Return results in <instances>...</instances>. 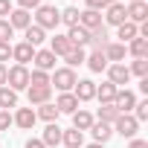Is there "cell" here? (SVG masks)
I'll list each match as a JSON object with an SVG mask.
<instances>
[{"label":"cell","instance_id":"6da1fadb","mask_svg":"<svg viewBox=\"0 0 148 148\" xmlns=\"http://www.w3.org/2000/svg\"><path fill=\"white\" fill-rule=\"evenodd\" d=\"M58 23H61V12H58L55 6L41 3V6L35 9V26H41L44 32H47V29H55Z\"/></svg>","mask_w":148,"mask_h":148},{"label":"cell","instance_id":"7a4b0ae2","mask_svg":"<svg viewBox=\"0 0 148 148\" xmlns=\"http://www.w3.org/2000/svg\"><path fill=\"white\" fill-rule=\"evenodd\" d=\"M6 87L9 90H26L29 87V70L26 67H21V64H15V67H9L6 70Z\"/></svg>","mask_w":148,"mask_h":148},{"label":"cell","instance_id":"3957f363","mask_svg":"<svg viewBox=\"0 0 148 148\" xmlns=\"http://www.w3.org/2000/svg\"><path fill=\"white\" fill-rule=\"evenodd\" d=\"M76 70H70V67H58L55 73H52V79H49V84H55V90H61V93H70L73 87H76Z\"/></svg>","mask_w":148,"mask_h":148},{"label":"cell","instance_id":"277c9868","mask_svg":"<svg viewBox=\"0 0 148 148\" xmlns=\"http://www.w3.org/2000/svg\"><path fill=\"white\" fill-rule=\"evenodd\" d=\"M136 131H139V122H136L131 113H119V119L113 122V134H119V136H125V139H134Z\"/></svg>","mask_w":148,"mask_h":148},{"label":"cell","instance_id":"5b68a950","mask_svg":"<svg viewBox=\"0 0 148 148\" xmlns=\"http://www.w3.org/2000/svg\"><path fill=\"white\" fill-rule=\"evenodd\" d=\"M128 21V12H125V3L119 0V3H110L108 9H105V18H102V23H110V26H119V23H125Z\"/></svg>","mask_w":148,"mask_h":148},{"label":"cell","instance_id":"8992f818","mask_svg":"<svg viewBox=\"0 0 148 148\" xmlns=\"http://www.w3.org/2000/svg\"><path fill=\"white\" fill-rule=\"evenodd\" d=\"M125 12H128L131 23H145L148 21V3L145 0H131V3L125 6Z\"/></svg>","mask_w":148,"mask_h":148},{"label":"cell","instance_id":"52a82bcc","mask_svg":"<svg viewBox=\"0 0 148 148\" xmlns=\"http://www.w3.org/2000/svg\"><path fill=\"white\" fill-rule=\"evenodd\" d=\"M108 82H110L113 87H122V84H128V82H131V73H128V67H125V64H108Z\"/></svg>","mask_w":148,"mask_h":148},{"label":"cell","instance_id":"ba28073f","mask_svg":"<svg viewBox=\"0 0 148 148\" xmlns=\"http://www.w3.org/2000/svg\"><path fill=\"white\" fill-rule=\"evenodd\" d=\"M73 90H76L73 96L79 99V105H82V102H90V99H96V82H90V79H79Z\"/></svg>","mask_w":148,"mask_h":148},{"label":"cell","instance_id":"9c48e42d","mask_svg":"<svg viewBox=\"0 0 148 148\" xmlns=\"http://www.w3.org/2000/svg\"><path fill=\"white\" fill-rule=\"evenodd\" d=\"M134 105H136V96H134L128 87H125V90H116V96H113V108H116L119 113H131Z\"/></svg>","mask_w":148,"mask_h":148},{"label":"cell","instance_id":"30bf717a","mask_svg":"<svg viewBox=\"0 0 148 148\" xmlns=\"http://www.w3.org/2000/svg\"><path fill=\"white\" fill-rule=\"evenodd\" d=\"M79 26H82V29H87V32H93V29L105 26V23H102V12H93V9L79 12Z\"/></svg>","mask_w":148,"mask_h":148},{"label":"cell","instance_id":"8fae6325","mask_svg":"<svg viewBox=\"0 0 148 148\" xmlns=\"http://www.w3.org/2000/svg\"><path fill=\"white\" fill-rule=\"evenodd\" d=\"M125 52H128V49H125V44H119V41H108V47L102 49V55L108 58V64H110V61H113V64H122V61H125Z\"/></svg>","mask_w":148,"mask_h":148},{"label":"cell","instance_id":"7c38bea8","mask_svg":"<svg viewBox=\"0 0 148 148\" xmlns=\"http://www.w3.org/2000/svg\"><path fill=\"white\" fill-rule=\"evenodd\" d=\"M12 58H15L21 67H26V64L35 58V47H29L26 41H21V44H15V47H12Z\"/></svg>","mask_w":148,"mask_h":148},{"label":"cell","instance_id":"4fadbf2b","mask_svg":"<svg viewBox=\"0 0 148 148\" xmlns=\"http://www.w3.org/2000/svg\"><path fill=\"white\" fill-rule=\"evenodd\" d=\"M9 26H12V29H26V26H32V12L12 9V12H9Z\"/></svg>","mask_w":148,"mask_h":148},{"label":"cell","instance_id":"5bb4252c","mask_svg":"<svg viewBox=\"0 0 148 148\" xmlns=\"http://www.w3.org/2000/svg\"><path fill=\"white\" fill-rule=\"evenodd\" d=\"M116 38H119V44H131L134 38H139V26L131 23V21H125V23L116 26Z\"/></svg>","mask_w":148,"mask_h":148},{"label":"cell","instance_id":"9a60e30c","mask_svg":"<svg viewBox=\"0 0 148 148\" xmlns=\"http://www.w3.org/2000/svg\"><path fill=\"white\" fill-rule=\"evenodd\" d=\"M35 70H44V73H49V70H55V55L49 52V49H35Z\"/></svg>","mask_w":148,"mask_h":148},{"label":"cell","instance_id":"2e32d148","mask_svg":"<svg viewBox=\"0 0 148 148\" xmlns=\"http://www.w3.org/2000/svg\"><path fill=\"white\" fill-rule=\"evenodd\" d=\"M35 119H38V116H35L32 108H18V113L12 116V122H15L18 128H23V131H29V128L35 125Z\"/></svg>","mask_w":148,"mask_h":148},{"label":"cell","instance_id":"e0dca14e","mask_svg":"<svg viewBox=\"0 0 148 148\" xmlns=\"http://www.w3.org/2000/svg\"><path fill=\"white\" fill-rule=\"evenodd\" d=\"M90 134H93V142L105 145V142L113 136V125H108V122H93V125H90Z\"/></svg>","mask_w":148,"mask_h":148},{"label":"cell","instance_id":"ac0fdd59","mask_svg":"<svg viewBox=\"0 0 148 148\" xmlns=\"http://www.w3.org/2000/svg\"><path fill=\"white\" fill-rule=\"evenodd\" d=\"M93 122H96V116H93L90 110H82V108H79L76 113H73V128L82 131V134H84V131H90V125H93Z\"/></svg>","mask_w":148,"mask_h":148},{"label":"cell","instance_id":"d6986e66","mask_svg":"<svg viewBox=\"0 0 148 148\" xmlns=\"http://www.w3.org/2000/svg\"><path fill=\"white\" fill-rule=\"evenodd\" d=\"M55 108H58V113H76L79 110V99L76 96H73V93H61L58 96V102H55Z\"/></svg>","mask_w":148,"mask_h":148},{"label":"cell","instance_id":"ffe728a7","mask_svg":"<svg viewBox=\"0 0 148 148\" xmlns=\"http://www.w3.org/2000/svg\"><path fill=\"white\" fill-rule=\"evenodd\" d=\"M87 44L93 47V52H102V49L108 47V29H105V26H99V29H93V32L87 35Z\"/></svg>","mask_w":148,"mask_h":148},{"label":"cell","instance_id":"44dd1931","mask_svg":"<svg viewBox=\"0 0 148 148\" xmlns=\"http://www.w3.org/2000/svg\"><path fill=\"white\" fill-rule=\"evenodd\" d=\"M70 49H73V44H70V38H67V35H55V38L49 41V52H52L55 58H58V55L64 58Z\"/></svg>","mask_w":148,"mask_h":148},{"label":"cell","instance_id":"7402d4cb","mask_svg":"<svg viewBox=\"0 0 148 148\" xmlns=\"http://www.w3.org/2000/svg\"><path fill=\"white\" fill-rule=\"evenodd\" d=\"M26 96H29V105H47L52 96V87H26Z\"/></svg>","mask_w":148,"mask_h":148},{"label":"cell","instance_id":"603a6c76","mask_svg":"<svg viewBox=\"0 0 148 148\" xmlns=\"http://www.w3.org/2000/svg\"><path fill=\"white\" fill-rule=\"evenodd\" d=\"M44 38H47V32H44L41 26H26V29H23V41H26L29 47H35V49L44 44Z\"/></svg>","mask_w":148,"mask_h":148},{"label":"cell","instance_id":"cb8c5ba5","mask_svg":"<svg viewBox=\"0 0 148 148\" xmlns=\"http://www.w3.org/2000/svg\"><path fill=\"white\" fill-rule=\"evenodd\" d=\"M116 90H119V87H113L110 82H105V84H96V99H99V105H113V96H116Z\"/></svg>","mask_w":148,"mask_h":148},{"label":"cell","instance_id":"d4e9b609","mask_svg":"<svg viewBox=\"0 0 148 148\" xmlns=\"http://www.w3.org/2000/svg\"><path fill=\"white\" fill-rule=\"evenodd\" d=\"M61 142H64L67 148H82V145H84V134H82V131H76V128L61 131Z\"/></svg>","mask_w":148,"mask_h":148},{"label":"cell","instance_id":"484cf974","mask_svg":"<svg viewBox=\"0 0 148 148\" xmlns=\"http://www.w3.org/2000/svg\"><path fill=\"white\" fill-rule=\"evenodd\" d=\"M41 142L49 148V145H58L61 142V128L55 125V122H47V128H44V136H41Z\"/></svg>","mask_w":148,"mask_h":148},{"label":"cell","instance_id":"4316f807","mask_svg":"<svg viewBox=\"0 0 148 148\" xmlns=\"http://www.w3.org/2000/svg\"><path fill=\"white\" fill-rule=\"evenodd\" d=\"M125 49H128L134 58H148V41H145V38H134L131 44H125Z\"/></svg>","mask_w":148,"mask_h":148},{"label":"cell","instance_id":"83f0119b","mask_svg":"<svg viewBox=\"0 0 148 148\" xmlns=\"http://www.w3.org/2000/svg\"><path fill=\"white\" fill-rule=\"evenodd\" d=\"M87 35H90V32L82 29V26H70V29H67L70 44H73V47H82V49H84V44H87Z\"/></svg>","mask_w":148,"mask_h":148},{"label":"cell","instance_id":"f1b7e54d","mask_svg":"<svg viewBox=\"0 0 148 148\" xmlns=\"http://www.w3.org/2000/svg\"><path fill=\"white\" fill-rule=\"evenodd\" d=\"M84 64H87L93 73H102V70H108V58H105L102 52H90V55L84 58Z\"/></svg>","mask_w":148,"mask_h":148},{"label":"cell","instance_id":"f546056e","mask_svg":"<svg viewBox=\"0 0 148 148\" xmlns=\"http://www.w3.org/2000/svg\"><path fill=\"white\" fill-rule=\"evenodd\" d=\"M9 108H18V93L9 87H0V110H9Z\"/></svg>","mask_w":148,"mask_h":148},{"label":"cell","instance_id":"4dcf8cb0","mask_svg":"<svg viewBox=\"0 0 148 148\" xmlns=\"http://www.w3.org/2000/svg\"><path fill=\"white\" fill-rule=\"evenodd\" d=\"M35 116H41L44 122H55V119H58V108H55L52 102H47V105H38Z\"/></svg>","mask_w":148,"mask_h":148},{"label":"cell","instance_id":"1f68e13d","mask_svg":"<svg viewBox=\"0 0 148 148\" xmlns=\"http://www.w3.org/2000/svg\"><path fill=\"white\" fill-rule=\"evenodd\" d=\"M84 58H87V55H84V49H82V47H73V49L64 55V61H67V67H70V70H73V67H79V64H84Z\"/></svg>","mask_w":148,"mask_h":148},{"label":"cell","instance_id":"d6a6232c","mask_svg":"<svg viewBox=\"0 0 148 148\" xmlns=\"http://www.w3.org/2000/svg\"><path fill=\"white\" fill-rule=\"evenodd\" d=\"M128 73L136 76V79H148V58H134V64L128 67Z\"/></svg>","mask_w":148,"mask_h":148},{"label":"cell","instance_id":"836d02e7","mask_svg":"<svg viewBox=\"0 0 148 148\" xmlns=\"http://www.w3.org/2000/svg\"><path fill=\"white\" fill-rule=\"evenodd\" d=\"M29 87H52V84H49V76L44 70H32L29 73Z\"/></svg>","mask_w":148,"mask_h":148},{"label":"cell","instance_id":"e575fe53","mask_svg":"<svg viewBox=\"0 0 148 148\" xmlns=\"http://www.w3.org/2000/svg\"><path fill=\"white\" fill-rule=\"evenodd\" d=\"M119 119V110L113 108V105H102L99 108V122H108V125H113Z\"/></svg>","mask_w":148,"mask_h":148},{"label":"cell","instance_id":"d590c367","mask_svg":"<svg viewBox=\"0 0 148 148\" xmlns=\"http://www.w3.org/2000/svg\"><path fill=\"white\" fill-rule=\"evenodd\" d=\"M61 23L70 29V26H79V9L76 6H67L64 12H61Z\"/></svg>","mask_w":148,"mask_h":148},{"label":"cell","instance_id":"8d00e7d4","mask_svg":"<svg viewBox=\"0 0 148 148\" xmlns=\"http://www.w3.org/2000/svg\"><path fill=\"white\" fill-rule=\"evenodd\" d=\"M136 122H145L148 119V99H142V102H136L134 105V113H131Z\"/></svg>","mask_w":148,"mask_h":148},{"label":"cell","instance_id":"74e56055","mask_svg":"<svg viewBox=\"0 0 148 148\" xmlns=\"http://www.w3.org/2000/svg\"><path fill=\"white\" fill-rule=\"evenodd\" d=\"M12 26H9V21H0V44H9V38H12Z\"/></svg>","mask_w":148,"mask_h":148},{"label":"cell","instance_id":"f35d334b","mask_svg":"<svg viewBox=\"0 0 148 148\" xmlns=\"http://www.w3.org/2000/svg\"><path fill=\"white\" fill-rule=\"evenodd\" d=\"M38 6H41V0H18V9H23V12H32Z\"/></svg>","mask_w":148,"mask_h":148},{"label":"cell","instance_id":"ab89813d","mask_svg":"<svg viewBox=\"0 0 148 148\" xmlns=\"http://www.w3.org/2000/svg\"><path fill=\"white\" fill-rule=\"evenodd\" d=\"M15 6H12V0H0V21H6V15L12 12Z\"/></svg>","mask_w":148,"mask_h":148},{"label":"cell","instance_id":"60d3db41","mask_svg":"<svg viewBox=\"0 0 148 148\" xmlns=\"http://www.w3.org/2000/svg\"><path fill=\"white\" fill-rule=\"evenodd\" d=\"M12 58V44H0V64Z\"/></svg>","mask_w":148,"mask_h":148},{"label":"cell","instance_id":"b9f144b4","mask_svg":"<svg viewBox=\"0 0 148 148\" xmlns=\"http://www.w3.org/2000/svg\"><path fill=\"white\" fill-rule=\"evenodd\" d=\"M9 125H12V113L9 110H0V131H6Z\"/></svg>","mask_w":148,"mask_h":148},{"label":"cell","instance_id":"7bdbcfd3","mask_svg":"<svg viewBox=\"0 0 148 148\" xmlns=\"http://www.w3.org/2000/svg\"><path fill=\"white\" fill-rule=\"evenodd\" d=\"M87 3V9H93V12H102V9H108V3L105 0H84Z\"/></svg>","mask_w":148,"mask_h":148},{"label":"cell","instance_id":"ee69618b","mask_svg":"<svg viewBox=\"0 0 148 148\" xmlns=\"http://www.w3.org/2000/svg\"><path fill=\"white\" fill-rule=\"evenodd\" d=\"M128 148H148V142H145V139H136V136H134V139L128 142Z\"/></svg>","mask_w":148,"mask_h":148},{"label":"cell","instance_id":"f6af8a7d","mask_svg":"<svg viewBox=\"0 0 148 148\" xmlns=\"http://www.w3.org/2000/svg\"><path fill=\"white\" fill-rule=\"evenodd\" d=\"M23 148H47V145H44L41 139H26V145H23Z\"/></svg>","mask_w":148,"mask_h":148},{"label":"cell","instance_id":"bcb514c9","mask_svg":"<svg viewBox=\"0 0 148 148\" xmlns=\"http://www.w3.org/2000/svg\"><path fill=\"white\" fill-rule=\"evenodd\" d=\"M6 70H9L6 64H0V87H6Z\"/></svg>","mask_w":148,"mask_h":148},{"label":"cell","instance_id":"7dc6e473","mask_svg":"<svg viewBox=\"0 0 148 148\" xmlns=\"http://www.w3.org/2000/svg\"><path fill=\"white\" fill-rule=\"evenodd\" d=\"M87 148H105V145H99V142H90V145H87Z\"/></svg>","mask_w":148,"mask_h":148},{"label":"cell","instance_id":"c3c4849f","mask_svg":"<svg viewBox=\"0 0 148 148\" xmlns=\"http://www.w3.org/2000/svg\"><path fill=\"white\" fill-rule=\"evenodd\" d=\"M105 3H108V6H110V3H119V0H105Z\"/></svg>","mask_w":148,"mask_h":148}]
</instances>
